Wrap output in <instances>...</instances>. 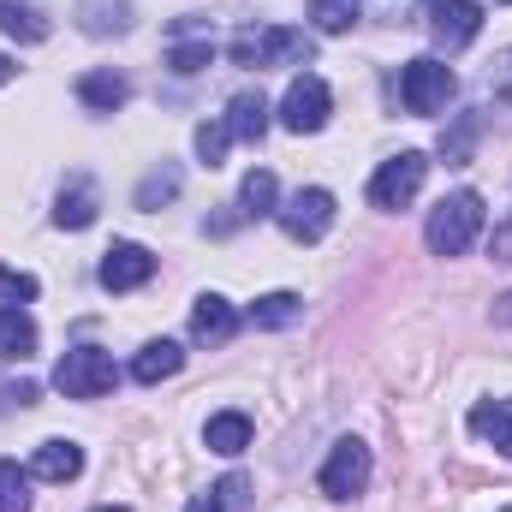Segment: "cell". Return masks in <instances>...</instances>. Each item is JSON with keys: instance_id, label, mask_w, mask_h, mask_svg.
<instances>
[{"instance_id": "cell-28", "label": "cell", "mask_w": 512, "mask_h": 512, "mask_svg": "<svg viewBox=\"0 0 512 512\" xmlns=\"http://www.w3.org/2000/svg\"><path fill=\"white\" fill-rule=\"evenodd\" d=\"M209 60H215V42H209V36H197V42H179V48L167 54V66H173L179 78H191V72H203Z\"/></svg>"}, {"instance_id": "cell-31", "label": "cell", "mask_w": 512, "mask_h": 512, "mask_svg": "<svg viewBox=\"0 0 512 512\" xmlns=\"http://www.w3.org/2000/svg\"><path fill=\"white\" fill-rule=\"evenodd\" d=\"M0 298H36V274H18V268H0Z\"/></svg>"}, {"instance_id": "cell-12", "label": "cell", "mask_w": 512, "mask_h": 512, "mask_svg": "<svg viewBox=\"0 0 512 512\" xmlns=\"http://www.w3.org/2000/svg\"><path fill=\"white\" fill-rule=\"evenodd\" d=\"M233 328H239V310H233L221 292H203V298L191 304V340H197V346H227Z\"/></svg>"}, {"instance_id": "cell-10", "label": "cell", "mask_w": 512, "mask_h": 512, "mask_svg": "<svg viewBox=\"0 0 512 512\" xmlns=\"http://www.w3.org/2000/svg\"><path fill=\"white\" fill-rule=\"evenodd\" d=\"M96 215H102L96 179H90V173H72V179H66V191H60V203H54V227L84 233V227H96Z\"/></svg>"}, {"instance_id": "cell-22", "label": "cell", "mask_w": 512, "mask_h": 512, "mask_svg": "<svg viewBox=\"0 0 512 512\" xmlns=\"http://www.w3.org/2000/svg\"><path fill=\"white\" fill-rule=\"evenodd\" d=\"M274 203H280L274 173H268V167L245 173V185H239V215H245V221H262V215H274Z\"/></svg>"}, {"instance_id": "cell-18", "label": "cell", "mask_w": 512, "mask_h": 512, "mask_svg": "<svg viewBox=\"0 0 512 512\" xmlns=\"http://www.w3.org/2000/svg\"><path fill=\"white\" fill-rule=\"evenodd\" d=\"M78 24L90 36H120L131 30V0H78Z\"/></svg>"}, {"instance_id": "cell-27", "label": "cell", "mask_w": 512, "mask_h": 512, "mask_svg": "<svg viewBox=\"0 0 512 512\" xmlns=\"http://www.w3.org/2000/svg\"><path fill=\"white\" fill-rule=\"evenodd\" d=\"M0 512H30V471L0 459Z\"/></svg>"}, {"instance_id": "cell-4", "label": "cell", "mask_w": 512, "mask_h": 512, "mask_svg": "<svg viewBox=\"0 0 512 512\" xmlns=\"http://www.w3.org/2000/svg\"><path fill=\"white\" fill-rule=\"evenodd\" d=\"M274 221L286 227V239L316 245V239H328V227H334V191H322V185L292 191V197H286V209H274Z\"/></svg>"}, {"instance_id": "cell-35", "label": "cell", "mask_w": 512, "mask_h": 512, "mask_svg": "<svg viewBox=\"0 0 512 512\" xmlns=\"http://www.w3.org/2000/svg\"><path fill=\"white\" fill-rule=\"evenodd\" d=\"M495 304H501L495 316H501V322H512V292H507V298H495Z\"/></svg>"}, {"instance_id": "cell-16", "label": "cell", "mask_w": 512, "mask_h": 512, "mask_svg": "<svg viewBox=\"0 0 512 512\" xmlns=\"http://www.w3.org/2000/svg\"><path fill=\"white\" fill-rule=\"evenodd\" d=\"M179 364H185V352H179L173 340H149V346L131 358V376L143 387H155V382H167V376H179Z\"/></svg>"}, {"instance_id": "cell-9", "label": "cell", "mask_w": 512, "mask_h": 512, "mask_svg": "<svg viewBox=\"0 0 512 512\" xmlns=\"http://www.w3.org/2000/svg\"><path fill=\"white\" fill-rule=\"evenodd\" d=\"M322 495L328 501H352V495H364V483H370V447L364 441H340L334 453H328V465H322Z\"/></svg>"}, {"instance_id": "cell-21", "label": "cell", "mask_w": 512, "mask_h": 512, "mask_svg": "<svg viewBox=\"0 0 512 512\" xmlns=\"http://www.w3.org/2000/svg\"><path fill=\"white\" fill-rule=\"evenodd\" d=\"M0 30L12 42H48V18L30 0H0Z\"/></svg>"}, {"instance_id": "cell-38", "label": "cell", "mask_w": 512, "mask_h": 512, "mask_svg": "<svg viewBox=\"0 0 512 512\" xmlns=\"http://www.w3.org/2000/svg\"><path fill=\"white\" fill-rule=\"evenodd\" d=\"M507 512H512V507H507Z\"/></svg>"}, {"instance_id": "cell-7", "label": "cell", "mask_w": 512, "mask_h": 512, "mask_svg": "<svg viewBox=\"0 0 512 512\" xmlns=\"http://www.w3.org/2000/svg\"><path fill=\"white\" fill-rule=\"evenodd\" d=\"M423 173H429V161H423L417 149H399L393 161L376 167V179H370V203H376V209H405V203L423 191Z\"/></svg>"}, {"instance_id": "cell-23", "label": "cell", "mask_w": 512, "mask_h": 512, "mask_svg": "<svg viewBox=\"0 0 512 512\" xmlns=\"http://www.w3.org/2000/svg\"><path fill=\"white\" fill-rule=\"evenodd\" d=\"M298 316H304V298H298V292H262V298L251 304L256 328H292Z\"/></svg>"}, {"instance_id": "cell-17", "label": "cell", "mask_w": 512, "mask_h": 512, "mask_svg": "<svg viewBox=\"0 0 512 512\" xmlns=\"http://www.w3.org/2000/svg\"><path fill=\"white\" fill-rule=\"evenodd\" d=\"M471 429H477L483 441H495V453L512 459V399H483V405L471 411Z\"/></svg>"}, {"instance_id": "cell-2", "label": "cell", "mask_w": 512, "mask_h": 512, "mask_svg": "<svg viewBox=\"0 0 512 512\" xmlns=\"http://www.w3.org/2000/svg\"><path fill=\"white\" fill-rule=\"evenodd\" d=\"M233 66H292V60H310V36L304 30H286V24H274V30H239L233 36Z\"/></svg>"}, {"instance_id": "cell-37", "label": "cell", "mask_w": 512, "mask_h": 512, "mask_svg": "<svg viewBox=\"0 0 512 512\" xmlns=\"http://www.w3.org/2000/svg\"><path fill=\"white\" fill-rule=\"evenodd\" d=\"M507 6H512V0H507Z\"/></svg>"}, {"instance_id": "cell-15", "label": "cell", "mask_w": 512, "mask_h": 512, "mask_svg": "<svg viewBox=\"0 0 512 512\" xmlns=\"http://www.w3.org/2000/svg\"><path fill=\"white\" fill-rule=\"evenodd\" d=\"M203 441H209V453H221V459H239V453L251 447V417H245V411H221V417H209Z\"/></svg>"}, {"instance_id": "cell-5", "label": "cell", "mask_w": 512, "mask_h": 512, "mask_svg": "<svg viewBox=\"0 0 512 512\" xmlns=\"http://www.w3.org/2000/svg\"><path fill=\"white\" fill-rule=\"evenodd\" d=\"M453 66H441V60H411L405 72H399V96H405V108L411 114H441L447 102H453Z\"/></svg>"}, {"instance_id": "cell-33", "label": "cell", "mask_w": 512, "mask_h": 512, "mask_svg": "<svg viewBox=\"0 0 512 512\" xmlns=\"http://www.w3.org/2000/svg\"><path fill=\"white\" fill-rule=\"evenodd\" d=\"M0 399H6V405H36V382H6Z\"/></svg>"}, {"instance_id": "cell-11", "label": "cell", "mask_w": 512, "mask_h": 512, "mask_svg": "<svg viewBox=\"0 0 512 512\" xmlns=\"http://www.w3.org/2000/svg\"><path fill=\"white\" fill-rule=\"evenodd\" d=\"M149 274H155V256L143 251V245H131V239H120L114 251L102 256V286L108 292H137Z\"/></svg>"}, {"instance_id": "cell-20", "label": "cell", "mask_w": 512, "mask_h": 512, "mask_svg": "<svg viewBox=\"0 0 512 512\" xmlns=\"http://www.w3.org/2000/svg\"><path fill=\"white\" fill-rule=\"evenodd\" d=\"M227 131H233L239 143H256V137L268 131V102H262V90L233 96V108H227Z\"/></svg>"}, {"instance_id": "cell-36", "label": "cell", "mask_w": 512, "mask_h": 512, "mask_svg": "<svg viewBox=\"0 0 512 512\" xmlns=\"http://www.w3.org/2000/svg\"><path fill=\"white\" fill-rule=\"evenodd\" d=\"M96 512H120V507H96Z\"/></svg>"}, {"instance_id": "cell-25", "label": "cell", "mask_w": 512, "mask_h": 512, "mask_svg": "<svg viewBox=\"0 0 512 512\" xmlns=\"http://www.w3.org/2000/svg\"><path fill=\"white\" fill-rule=\"evenodd\" d=\"M477 131H483L477 114H459L453 131H441V161H447V167H465V161H471V149H477Z\"/></svg>"}, {"instance_id": "cell-30", "label": "cell", "mask_w": 512, "mask_h": 512, "mask_svg": "<svg viewBox=\"0 0 512 512\" xmlns=\"http://www.w3.org/2000/svg\"><path fill=\"white\" fill-rule=\"evenodd\" d=\"M489 96L512 108V48L501 54V60H495V66H489Z\"/></svg>"}, {"instance_id": "cell-29", "label": "cell", "mask_w": 512, "mask_h": 512, "mask_svg": "<svg viewBox=\"0 0 512 512\" xmlns=\"http://www.w3.org/2000/svg\"><path fill=\"white\" fill-rule=\"evenodd\" d=\"M227 143H233V131H227V120H209V126H197V161H203V167H221Z\"/></svg>"}, {"instance_id": "cell-3", "label": "cell", "mask_w": 512, "mask_h": 512, "mask_svg": "<svg viewBox=\"0 0 512 512\" xmlns=\"http://www.w3.org/2000/svg\"><path fill=\"white\" fill-rule=\"evenodd\" d=\"M114 382H120V370L102 346H72L54 370V387L66 399H102V393H114Z\"/></svg>"}, {"instance_id": "cell-24", "label": "cell", "mask_w": 512, "mask_h": 512, "mask_svg": "<svg viewBox=\"0 0 512 512\" xmlns=\"http://www.w3.org/2000/svg\"><path fill=\"white\" fill-rule=\"evenodd\" d=\"M358 12H364V0H310V24L322 36H346L358 24Z\"/></svg>"}, {"instance_id": "cell-1", "label": "cell", "mask_w": 512, "mask_h": 512, "mask_svg": "<svg viewBox=\"0 0 512 512\" xmlns=\"http://www.w3.org/2000/svg\"><path fill=\"white\" fill-rule=\"evenodd\" d=\"M477 233H483V197H477V191H453V197H441L435 215H429V227H423V239H429V251L435 256H465Z\"/></svg>"}, {"instance_id": "cell-34", "label": "cell", "mask_w": 512, "mask_h": 512, "mask_svg": "<svg viewBox=\"0 0 512 512\" xmlns=\"http://www.w3.org/2000/svg\"><path fill=\"white\" fill-rule=\"evenodd\" d=\"M18 78V66H12V54H0V84H12Z\"/></svg>"}, {"instance_id": "cell-19", "label": "cell", "mask_w": 512, "mask_h": 512, "mask_svg": "<svg viewBox=\"0 0 512 512\" xmlns=\"http://www.w3.org/2000/svg\"><path fill=\"white\" fill-rule=\"evenodd\" d=\"M30 352H36V322L6 304V310H0V358H6V364H24Z\"/></svg>"}, {"instance_id": "cell-14", "label": "cell", "mask_w": 512, "mask_h": 512, "mask_svg": "<svg viewBox=\"0 0 512 512\" xmlns=\"http://www.w3.org/2000/svg\"><path fill=\"white\" fill-rule=\"evenodd\" d=\"M126 96H131V84L120 72H84V78H78V102H84L90 114H120Z\"/></svg>"}, {"instance_id": "cell-13", "label": "cell", "mask_w": 512, "mask_h": 512, "mask_svg": "<svg viewBox=\"0 0 512 512\" xmlns=\"http://www.w3.org/2000/svg\"><path fill=\"white\" fill-rule=\"evenodd\" d=\"M78 471H84V447H78V441H66V435L42 441V447L30 453V477H42V483H72Z\"/></svg>"}, {"instance_id": "cell-26", "label": "cell", "mask_w": 512, "mask_h": 512, "mask_svg": "<svg viewBox=\"0 0 512 512\" xmlns=\"http://www.w3.org/2000/svg\"><path fill=\"white\" fill-rule=\"evenodd\" d=\"M173 197H179V167H161V173H149V179L137 185V197H131V203H137L143 215H155V209H161V203H173Z\"/></svg>"}, {"instance_id": "cell-6", "label": "cell", "mask_w": 512, "mask_h": 512, "mask_svg": "<svg viewBox=\"0 0 512 512\" xmlns=\"http://www.w3.org/2000/svg\"><path fill=\"white\" fill-rule=\"evenodd\" d=\"M328 108H334L328 84H322L316 72H304V78H292V84H286V96H280V126L298 131V137H310V131L328 126Z\"/></svg>"}, {"instance_id": "cell-8", "label": "cell", "mask_w": 512, "mask_h": 512, "mask_svg": "<svg viewBox=\"0 0 512 512\" xmlns=\"http://www.w3.org/2000/svg\"><path fill=\"white\" fill-rule=\"evenodd\" d=\"M477 30H483V6L477 0H429V36H435L441 54L471 48Z\"/></svg>"}, {"instance_id": "cell-32", "label": "cell", "mask_w": 512, "mask_h": 512, "mask_svg": "<svg viewBox=\"0 0 512 512\" xmlns=\"http://www.w3.org/2000/svg\"><path fill=\"white\" fill-rule=\"evenodd\" d=\"M227 495H233V483H221V489H203V495H197L185 512H227Z\"/></svg>"}]
</instances>
